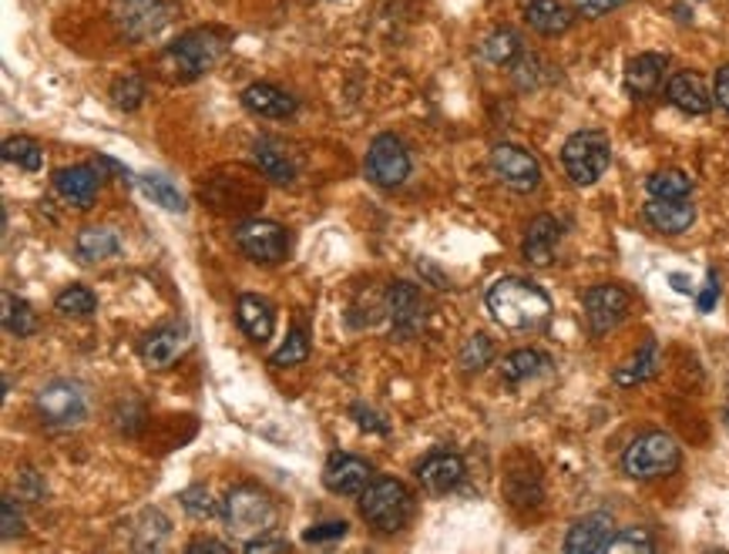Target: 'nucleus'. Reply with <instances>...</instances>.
<instances>
[{"mask_svg": "<svg viewBox=\"0 0 729 554\" xmlns=\"http://www.w3.org/2000/svg\"><path fill=\"white\" fill-rule=\"evenodd\" d=\"M487 309L505 330L524 333V330H539L548 323L552 299L542 286L518 280V275H508V280H497L487 290Z\"/></svg>", "mask_w": 729, "mask_h": 554, "instance_id": "obj_1", "label": "nucleus"}, {"mask_svg": "<svg viewBox=\"0 0 729 554\" xmlns=\"http://www.w3.org/2000/svg\"><path fill=\"white\" fill-rule=\"evenodd\" d=\"M413 510V497L410 491L394 481V478H376L370 481V488L360 497V514L370 528H376L380 534H394L407 525Z\"/></svg>", "mask_w": 729, "mask_h": 554, "instance_id": "obj_2", "label": "nucleus"}, {"mask_svg": "<svg viewBox=\"0 0 729 554\" xmlns=\"http://www.w3.org/2000/svg\"><path fill=\"white\" fill-rule=\"evenodd\" d=\"M622 467L635 481H656L679 467V444L663 430H648L635 438L622 457Z\"/></svg>", "mask_w": 729, "mask_h": 554, "instance_id": "obj_3", "label": "nucleus"}, {"mask_svg": "<svg viewBox=\"0 0 729 554\" xmlns=\"http://www.w3.org/2000/svg\"><path fill=\"white\" fill-rule=\"evenodd\" d=\"M611 162V145H608V135L595 132V128H585V132H574L565 145H561V165L568 172V178L574 185H595L605 169Z\"/></svg>", "mask_w": 729, "mask_h": 554, "instance_id": "obj_4", "label": "nucleus"}, {"mask_svg": "<svg viewBox=\"0 0 729 554\" xmlns=\"http://www.w3.org/2000/svg\"><path fill=\"white\" fill-rule=\"evenodd\" d=\"M222 518L243 538H262L276 528V504L259 488H236L225 497Z\"/></svg>", "mask_w": 729, "mask_h": 554, "instance_id": "obj_5", "label": "nucleus"}, {"mask_svg": "<svg viewBox=\"0 0 729 554\" xmlns=\"http://www.w3.org/2000/svg\"><path fill=\"white\" fill-rule=\"evenodd\" d=\"M222 54V37L215 30H188L169 48L165 61L182 77H202Z\"/></svg>", "mask_w": 729, "mask_h": 554, "instance_id": "obj_6", "label": "nucleus"}, {"mask_svg": "<svg viewBox=\"0 0 729 554\" xmlns=\"http://www.w3.org/2000/svg\"><path fill=\"white\" fill-rule=\"evenodd\" d=\"M37 414L48 427H78L88 414V397L78 383L71 380H54L41 393H37Z\"/></svg>", "mask_w": 729, "mask_h": 554, "instance_id": "obj_7", "label": "nucleus"}, {"mask_svg": "<svg viewBox=\"0 0 729 554\" xmlns=\"http://www.w3.org/2000/svg\"><path fill=\"white\" fill-rule=\"evenodd\" d=\"M236 243H239V249L252 262H262V266H276L289 253V235H286V229L276 225V222H265V219L243 222L236 229Z\"/></svg>", "mask_w": 729, "mask_h": 554, "instance_id": "obj_8", "label": "nucleus"}, {"mask_svg": "<svg viewBox=\"0 0 729 554\" xmlns=\"http://www.w3.org/2000/svg\"><path fill=\"white\" fill-rule=\"evenodd\" d=\"M367 175L380 188H397L410 175V155H407L404 141L394 135L373 138V145L367 151Z\"/></svg>", "mask_w": 729, "mask_h": 554, "instance_id": "obj_9", "label": "nucleus"}, {"mask_svg": "<svg viewBox=\"0 0 729 554\" xmlns=\"http://www.w3.org/2000/svg\"><path fill=\"white\" fill-rule=\"evenodd\" d=\"M491 165L508 188L515 192H534L542 182V169L534 162V155L521 145H497L491 151Z\"/></svg>", "mask_w": 729, "mask_h": 554, "instance_id": "obj_10", "label": "nucleus"}, {"mask_svg": "<svg viewBox=\"0 0 729 554\" xmlns=\"http://www.w3.org/2000/svg\"><path fill=\"white\" fill-rule=\"evenodd\" d=\"M111 11L119 27L141 41V37H156L169 24V8L162 0H111Z\"/></svg>", "mask_w": 729, "mask_h": 554, "instance_id": "obj_11", "label": "nucleus"}, {"mask_svg": "<svg viewBox=\"0 0 729 554\" xmlns=\"http://www.w3.org/2000/svg\"><path fill=\"white\" fill-rule=\"evenodd\" d=\"M585 323L595 336H605L608 330H616L622 323V316L629 309V293L622 286H595L585 293Z\"/></svg>", "mask_w": 729, "mask_h": 554, "instance_id": "obj_12", "label": "nucleus"}, {"mask_svg": "<svg viewBox=\"0 0 729 554\" xmlns=\"http://www.w3.org/2000/svg\"><path fill=\"white\" fill-rule=\"evenodd\" d=\"M373 481V470L363 457H354V454H336L330 457L326 470H323V484L326 491L339 494V497H354V494H363Z\"/></svg>", "mask_w": 729, "mask_h": 554, "instance_id": "obj_13", "label": "nucleus"}, {"mask_svg": "<svg viewBox=\"0 0 729 554\" xmlns=\"http://www.w3.org/2000/svg\"><path fill=\"white\" fill-rule=\"evenodd\" d=\"M611 538H616V525H611L608 514H589V518L571 525V531L565 538V551L568 554H595V551H605Z\"/></svg>", "mask_w": 729, "mask_h": 554, "instance_id": "obj_14", "label": "nucleus"}, {"mask_svg": "<svg viewBox=\"0 0 729 554\" xmlns=\"http://www.w3.org/2000/svg\"><path fill=\"white\" fill-rule=\"evenodd\" d=\"M666 98L679 111H685V114H706L713 108V95H709L706 82H703L696 71H679V74H672L669 85H666Z\"/></svg>", "mask_w": 729, "mask_h": 554, "instance_id": "obj_15", "label": "nucleus"}, {"mask_svg": "<svg viewBox=\"0 0 729 554\" xmlns=\"http://www.w3.org/2000/svg\"><path fill=\"white\" fill-rule=\"evenodd\" d=\"M417 478L431 494H447L460 484V478H465V460L457 454L437 451V454L424 457V464L417 467Z\"/></svg>", "mask_w": 729, "mask_h": 554, "instance_id": "obj_16", "label": "nucleus"}, {"mask_svg": "<svg viewBox=\"0 0 729 554\" xmlns=\"http://www.w3.org/2000/svg\"><path fill=\"white\" fill-rule=\"evenodd\" d=\"M558 239H561V225L552 216H539V219L528 225V232H524L521 253H524V259L531 266H552L555 262Z\"/></svg>", "mask_w": 729, "mask_h": 554, "instance_id": "obj_17", "label": "nucleus"}, {"mask_svg": "<svg viewBox=\"0 0 729 554\" xmlns=\"http://www.w3.org/2000/svg\"><path fill=\"white\" fill-rule=\"evenodd\" d=\"M98 182H101V175L91 165H71V169H61L54 175L58 192L64 195L71 206H78V209H91L95 195H98Z\"/></svg>", "mask_w": 729, "mask_h": 554, "instance_id": "obj_18", "label": "nucleus"}, {"mask_svg": "<svg viewBox=\"0 0 729 554\" xmlns=\"http://www.w3.org/2000/svg\"><path fill=\"white\" fill-rule=\"evenodd\" d=\"M645 222L666 235H679L696 222V209L685 199H652L645 206Z\"/></svg>", "mask_w": 729, "mask_h": 554, "instance_id": "obj_19", "label": "nucleus"}, {"mask_svg": "<svg viewBox=\"0 0 729 554\" xmlns=\"http://www.w3.org/2000/svg\"><path fill=\"white\" fill-rule=\"evenodd\" d=\"M666 71H669V58L666 54H635L626 64V88L632 95H652L663 85Z\"/></svg>", "mask_w": 729, "mask_h": 554, "instance_id": "obj_20", "label": "nucleus"}, {"mask_svg": "<svg viewBox=\"0 0 729 554\" xmlns=\"http://www.w3.org/2000/svg\"><path fill=\"white\" fill-rule=\"evenodd\" d=\"M182 349H185V330L182 327H162V330L145 336L141 360L148 367H169Z\"/></svg>", "mask_w": 729, "mask_h": 554, "instance_id": "obj_21", "label": "nucleus"}, {"mask_svg": "<svg viewBox=\"0 0 729 554\" xmlns=\"http://www.w3.org/2000/svg\"><path fill=\"white\" fill-rule=\"evenodd\" d=\"M524 17L545 37H558L571 27V11L558 0H524Z\"/></svg>", "mask_w": 729, "mask_h": 554, "instance_id": "obj_22", "label": "nucleus"}, {"mask_svg": "<svg viewBox=\"0 0 729 554\" xmlns=\"http://www.w3.org/2000/svg\"><path fill=\"white\" fill-rule=\"evenodd\" d=\"M243 104L262 118H289L296 111V101L293 95L280 91L276 85H249L243 91Z\"/></svg>", "mask_w": 729, "mask_h": 554, "instance_id": "obj_23", "label": "nucleus"}, {"mask_svg": "<svg viewBox=\"0 0 729 554\" xmlns=\"http://www.w3.org/2000/svg\"><path fill=\"white\" fill-rule=\"evenodd\" d=\"M236 316H239V327H243V333H246L249 340L265 343V340L273 336V309H270V303H265V299L243 293V296H239V309H236Z\"/></svg>", "mask_w": 729, "mask_h": 554, "instance_id": "obj_24", "label": "nucleus"}, {"mask_svg": "<svg viewBox=\"0 0 729 554\" xmlns=\"http://www.w3.org/2000/svg\"><path fill=\"white\" fill-rule=\"evenodd\" d=\"M548 367H552V360L545 353H539V349H515L511 356H505V360H502V377H505V383H524L531 377L545 373Z\"/></svg>", "mask_w": 729, "mask_h": 554, "instance_id": "obj_25", "label": "nucleus"}, {"mask_svg": "<svg viewBox=\"0 0 729 554\" xmlns=\"http://www.w3.org/2000/svg\"><path fill=\"white\" fill-rule=\"evenodd\" d=\"M656 370H659V349H656V343L648 340V343L632 356V360L622 364L611 377H616L619 386H635V383H645V380L656 377Z\"/></svg>", "mask_w": 729, "mask_h": 554, "instance_id": "obj_26", "label": "nucleus"}, {"mask_svg": "<svg viewBox=\"0 0 729 554\" xmlns=\"http://www.w3.org/2000/svg\"><path fill=\"white\" fill-rule=\"evenodd\" d=\"M122 243L111 229H85L74 243V253H78L85 262H104L111 256H119Z\"/></svg>", "mask_w": 729, "mask_h": 554, "instance_id": "obj_27", "label": "nucleus"}, {"mask_svg": "<svg viewBox=\"0 0 729 554\" xmlns=\"http://www.w3.org/2000/svg\"><path fill=\"white\" fill-rule=\"evenodd\" d=\"M645 192L652 199H689L693 195V178L679 169H663L645 178Z\"/></svg>", "mask_w": 729, "mask_h": 554, "instance_id": "obj_28", "label": "nucleus"}, {"mask_svg": "<svg viewBox=\"0 0 729 554\" xmlns=\"http://www.w3.org/2000/svg\"><path fill=\"white\" fill-rule=\"evenodd\" d=\"M252 155H256V165L270 175L273 182H293V175H296V169H293V162L289 158L273 145V141H259L256 148H252Z\"/></svg>", "mask_w": 729, "mask_h": 554, "instance_id": "obj_29", "label": "nucleus"}, {"mask_svg": "<svg viewBox=\"0 0 729 554\" xmlns=\"http://www.w3.org/2000/svg\"><path fill=\"white\" fill-rule=\"evenodd\" d=\"M481 54H484L491 64H515V61L521 58V41H518V34H515V30H494V34L487 37V41H484Z\"/></svg>", "mask_w": 729, "mask_h": 554, "instance_id": "obj_30", "label": "nucleus"}, {"mask_svg": "<svg viewBox=\"0 0 729 554\" xmlns=\"http://www.w3.org/2000/svg\"><path fill=\"white\" fill-rule=\"evenodd\" d=\"M4 158L11 165H21L24 172H37L45 162V151L34 138H8L4 141Z\"/></svg>", "mask_w": 729, "mask_h": 554, "instance_id": "obj_31", "label": "nucleus"}, {"mask_svg": "<svg viewBox=\"0 0 729 554\" xmlns=\"http://www.w3.org/2000/svg\"><path fill=\"white\" fill-rule=\"evenodd\" d=\"M4 327L14 336H30L37 330V316L24 299H14L11 293H4Z\"/></svg>", "mask_w": 729, "mask_h": 554, "instance_id": "obj_32", "label": "nucleus"}, {"mask_svg": "<svg viewBox=\"0 0 729 554\" xmlns=\"http://www.w3.org/2000/svg\"><path fill=\"white\" fill-rule=\"evenodd\" d=\"M54 306H58L61 316H91L95 306H98V299H95V293L85 290V286H67V290L54 299Z\"/></svg>", "mask_w": 729, "mask_h": 554, "instance_id": "obj_33", "label": "nucleus"}, {"mask_svg": "<svg viewBox=\"0 0 729 554\" xmlns=\"http://www.w3.org/2000/svg\"><path fill=\"white\" fill-rule=\"evenodd\" d=\"M391 312H394L397 323H417V316H420V296H417V290L407 286V283H397L391 290Z\"/></svg>", "mask_w": 729, "mask_h": 554, "instance_id": "obj_34", "label": "nucleus"}, {"mask_svg": "<svg viewBox=\"0 0 729 554\" xmlns=\"http://www.w3.org/2000/svg\"><path fill=\"white\" fill-rule=\"evenodd\" d=\"M145 195L151 202H159L169 212H185V199L178 195V188L172 182H165L162 175H148L145 178Z\"/></svg>", "mask_w": 729, "mask_h": 554, "instance_id": "obj_35", "label": "nucleus"}, {"mask_svg": "<svg viewBox=\"0 0 729 554\" xmlns=\"http://www.w3.org/2000/svg\"><path fill=\"white\" fill-rule=\"evenodd\" d=\"M491 356H494V343H491V336L478 333V336H471L465 346H460V367L471 370V373H478V370H484V367L491 364Z\"/></svg>", "mask_w": 729, "mask_h": 554, "instance_id": "obj_36", "label": "nucleus"}, {"mask_svg": "<svg viewBox=\"0 0 729 554\" xmlns=\"http://www.w3.org/2000/svg\"><path fill=\"white\" fill-rule=\"evenodd\" d=\"M111 98L122 111H135L145 101V82L138 74H122L119 82L111 85Z\"/></svg>", "mask_w": 729, "mask_h": 554, "instance_id": "obj_37", "label": "nucleus"}, {"mask_svg": "<svg viewBox=\"0 0 729 554\" xmlns=\"http://www.w3.org/2000/svg\"><path fill=\"white\" fill-rule=\"evenodd\" d=\"M605 551L608 554H626V551H645V554H652V551H656V541H652L648 531H642V528H629V531H616V538L608 541Z\"/></svg>", "mask_w": 729, "mask_h": 554, "instance_id": "obj_38", "label": "nucleus"}, {"mask_svg": "<svg viewBox=\"0 0 729 554\" xmlns=\"http://www.w3.org/2000/svg\"><path fill=\"white\" fill-rule=\"evenodd\" d=\"M178 504L191 514V518H219V504L206 488H188L178 494Z\"/></svg>", "mask_w": 729, "mask_h": 554, "instance_id": "obj_39", "label": "nucleus"}, {"mask_svg": "<svg viewBox=\"0 0 729 554\" xmlns=\"http://www.w3.org/2000/svg\"><path fill=\"white\" fill-rule=\"evenodd\" d=\"M306 356H310V343H306V333L296 327V330L286 336V343L273 353V364H276V367H293V364H302Z\"/></svg>", "mask_w": 729, "mask_h": 554, "instance_id": "obj_40", "label": "nucleus"}, {"mask_svg": "<svg viewBox=\"0 0 729 554\" xmlns=\"http://www.w3.org/2000/svg\"><path fill=\"white\" fill-rule=\"evenodd\" d=\"M347 531H350L347 521H326V525H313L310 531L302 534V541H310V544H320V541H339Z\"/></svg>", "mask_w": 729, "mask_h": 554, "instance_id": "obj_41", "label": "nucleus"}, {"mask_svg": "<svg viewBox=\"0 0 729 554\" xmlns=\"http://www.w3.org/2000/svg\"><path fill=\"white\" fill-rule=\"evenodd\" d=\"M0 531H4V538H14V534L24 531V521H21V514H17L14 497H4V504H0Z\"/></svg>", "mask_w": 729, "mask_h": 554, "instance_id": "obj_42", "label": "nucleus"}, {"mask_svg": "<svg viewBox=\"0 0 729 554\" xmlns=\"http://www.w3.org/2000/svg\"><path fill=\"white\" fill-rule=\"evenodd\" d=\"M289 551V544L286 541H280V538H252V541H246V554H286Z\"/></svg>", "mask_w": 729, "mask_h": 554, "instance_id": "obj_43", "label": "nucleus"}, {"mask_svg": "<svg viewBox=\"0 0 729 554\" xmlns=\"http://www.w3.org/2000/svg\"><path fill=\"white\" fill-rule=\"evenodd\" d=\"M574 4H579V11H582L585 17H602V14H608V11L622 8L626 0H574Z\"/></svg>", "mask_w": 729, "mask_h": 554, "instance_id": "obj_44", "label": "nucleus"}, {"mask_svg": "<svg viewBox=\"0 0 729 554\" xmlns=\"http://www.w3.org/2000/svg\"><path fill=\"white\" fill-rule=\"evenodd\" d=\"M713 101H716L722 111H729V64L716 71V82H713Z\"/></svg>", "mask_w": 729, "mask_h": 554, "instance_id": "obj_45", "label": "nucleus"}, {"mask_svg": "<svg viewBox=\"0 0 729 554\" xmlns=\"http://www.w3.org/2000/svg\"><path fill=\"white\" fill-rule=\"evenodd\" d=\"M354 417L360 420V427H363V430H373V433H387V427H383V420H380V417H376L373 410H367L363 404H357V407H354Z\"/></svg>", "mask_w": 729, "mask_h": 554, "instance_id": "obj_46", "label": "nucleus"}, {"mask_svg": "<svg viewBox=\"0 0 729 554\" xmlns=\"http://www.w3.org/2000/svg\"><path fill=\"white\" fill-rule=\"evenodd\" d=\"M716 296H719V280H716V272H709L706 290H703V296H700V309H703V312H709V309L716 306Z\"/></svg>", "mask_w": 729, "mask_h": 554, "instance_id": "obj_47", "label": "nucleus"}, {"mask_svg": "<svg viewBox=\"0 0 729 554\" xmlns=\"http://www.w3.org/2000/svg\"><path fill=\"white\" fill-rule=\"evenodd\" d=\"M188 551H191V554H199V551H212V554H228V551H233V547H228L225 541H212V538H206V541H191V544H188Z\"/></svg>", "mask_w": 729, "mask_h": 554, "instance_id": "obj_48", "label": "nucleus"}, {"mask_svg": "<svg viewBox=\"0 0 729 554\" xmlns=\"http://www.w3.org/2000/svg\"><path fill=\"white\" fill-rule=\"evenodd\" d=\"M98 169H104V172H111V175H122V178H132V172H128L125 165L114 162V158H108V155H98Z\"/></svg>", "mask_w": 729, "mask_h": 554, "instance_id": "obj_49", "label": "nucleus"}]
</instances>
